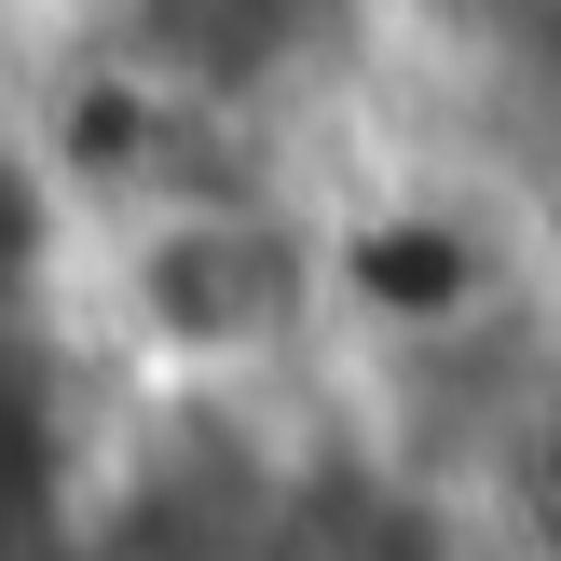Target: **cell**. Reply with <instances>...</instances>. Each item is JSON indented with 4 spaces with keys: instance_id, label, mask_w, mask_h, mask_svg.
<instances>
[{
    "instance_id": "cell-3",
    "label": "cell",
    "mask_w": 561,
    "mask_h": 561,
    "mask_svg": "<svg viewBox=\"0 0 561 561\" xmlns=\"http://www.w3.org/2000/svg\"><path fill=\"white\" fill-rule=\"evenodd\" d=\"M69 261H82V206L55 192V164L0 124V343H42Z\"/></svg>"
},
{
    "instance_id": "cell-2",
    "label": "cell",
    "mask_w": 561,
    "mask_h": 561,
    "mask_svg": "<svg viewBox=\"0 0 561 561\" xmlns=\"http://www.w3.org/2000/svg\"><path fill=\"white\" fill-rule=\"evenodd\" d=\"M493 288H507L493 233L466 206H425V192H398V206L329 233V301L356 329H383V343H466L493 316Z\"/></svg>"
},
{
    "instance_id": "cell-1",
    "label": "cell",
    "mask_w": 561,
    "mask_h": 561,
    "mask_svg": "<svg viewBox=\"0 0 561 561\" xmlns=\"http://www.w3.org/2000/svg\"><path fill=\"white\" fill-rule=\"evenodd\" d=\"M96 274L151 383H274L329 301V233L288 192H179L110 219Z\"/></svg>"
}]
</instances>
